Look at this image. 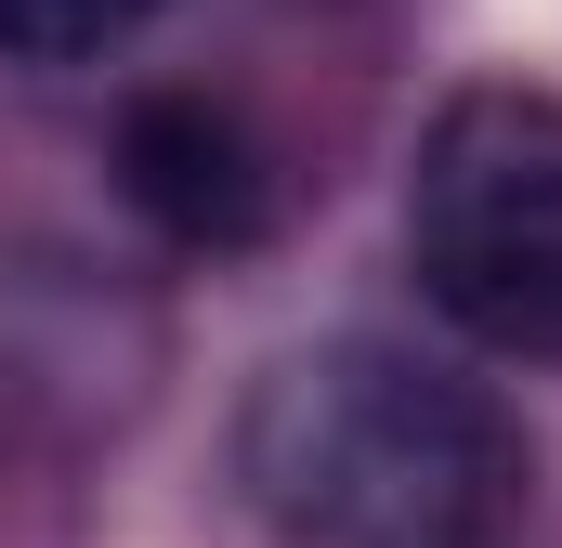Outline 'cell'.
<instances>
[{"instance_id": "cell-1", "label": "cell", "mask_w": 562, "mask_h": 548, "mask_svg": "<svg viewBox=\"0 0 562 548\" xmlns=\"http://www.w3.org/2000/svg\"><path fill=\"white\" fill-rule=\"evenodd\" d=\"M236 470H249L262 523L301 548H497L510 496H524L510 418L393 340L276 366Z\"/></svg>"}, {"instance_id": "cell-2", "label": "cell", "mask_w": 562, "mask_h": 548, "mask_svg": "<svg viewBox=\"0 0 562 548\" xmlns=\"http://www.w3.org/2000/svg\"><path fill=\"white\" fill-rule=\"evenodd\" d=\"M419 287L497 353H562V92L445 105L406 183Z\"/></svg>"}, {"instance_id": "cell-3", "label": "cell", "mask_w": 562, "mask_h": 548, "mask_svg": "<svg viewBox=\"0 0 562 548\" xmlns=\"http://www.w3.org/2000/svg\"><path fill=\"white\" fill-rule=\"evenodd\" d=\"M132 196L170 222V236H236V222H249L236 132L196 118V105H144V118H132Z\"/></svg>"}, {"instance_id": "cell-4", "label": "cell", "mask_w": 562, "mask_h": 548, "mask_svg": "<svg viewBox=\"0 0 562 548\" xmlns=\"http://www.w3.org/2000/svg\"><path fill=\"white\" fill-rule=\"evenodd\" d=\"M157 0H0V53H26V66H92V53H119Z\"/></svg>"}]
</instances>
